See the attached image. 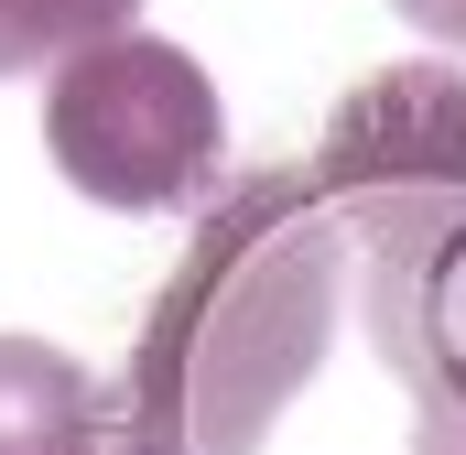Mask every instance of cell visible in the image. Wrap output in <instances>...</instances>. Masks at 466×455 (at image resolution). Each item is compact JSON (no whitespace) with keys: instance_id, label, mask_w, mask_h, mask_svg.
I'll return each mask as SVG.
<instances>
[{"instance_id":"1","label":"cell","mask_w":466,"mask_h":455,"mask_svg":"<svg viewBox=\"0 0 466 455\" xmlns=\"http://www.w3.org/2000/svg\"><path fill=\"white\" fill-rule=\"evenodd\" d=\"M348 326V217L304 163L207 185V217L119 369L130 455H260Z\"/></svg>"},{"instance_id":"2","label":"cell","mask_w":466,"mask_h":455,"mask_svg":"<svg viewBox=\"0 0 466 455\" xmlns=\"http://www.w3.org/2000/svg\"><path fill=\"white\" fill-rule=\"evenodd\" d=\"M44 152L76 196H98L119 217H174L218 185L228 163V109L207 87V66L163 33H87L76 55H55L44 87Z\"/></svg>"},{"instance_id":"3","label":"cell","mask_w":466,"mask_h":455,"mask_svg":"<svg viewBox=\"0 0 466 455\" xmlns=\"http://www.w3.org/2000/svg\"><path fill=\"white\" fill-rule=\"evenodd\" d=\"M326 207L401 196V185H466V76L456 66H380L348 109L326 119L315 163Z\"/></svg>"},{"instance_id":"4","label":"cell","mask_w":466,"mask_h":455,"mask_svg":"<svg viewBox=\"0 0 466 455\" xmlns=\"http://www.w3.org/2000/svg\"><path fill=\"white\" fill-rule=\"evenodd\" d=\"M0 455H130L119 401L44 337H0Z\"/></svg>"},{"instance_id":"5","label":"cell","mask_w":466,"mask_h":455,"mask_svg":"<svg viewBox=\"0 0 466 455\" xmlns=\"http://www.w3.org/2000/svg\"><path fill=\"white\" fill-rule=\"evenodd\" d=\"M141 0H0V76H33L55 55H76L87 33H119Z\"/></svg>"},{"instance_id":"6","label":"cell","mask_w":466,"mask_h":455,"mask_svg":"<svg viewBox=\"0 0 466 455\" xmlns=\"http://www.w3.org/2000/svg\"><path fill=\"white\" fill-rule=\"evenodd\" d=\"M412 455H466V390H434L423 423H412Z\"/></svg>"},{"instance_id":"7","label":"cell","mask_w":466,"mask_h":455,"mask_svg":"<svg viewBox=\"0 0 466 455\" xmlns=\"http://www.w3.org/2000/svg\"><path fill=\"white\" fill-rule=\"evenodd\" d=\"M390 11H401L412 33H434V44H456V55H466V0H390Z\"/></svg>"}]
</instances>
